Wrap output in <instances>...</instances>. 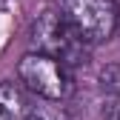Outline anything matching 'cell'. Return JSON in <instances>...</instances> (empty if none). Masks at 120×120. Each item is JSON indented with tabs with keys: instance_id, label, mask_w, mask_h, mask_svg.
<instances>
[{
	"instance_id": "277c9868",
	"label": "cell",
	"mask_w": 120,
	"mask_h": 120,
	"mask_svg": "<svg viewBox=\"0 0 120 120\" xmlns=\"http://www.w3.org/2000/svg\"><path fill=\"white\" fill-rule=\"evenodd\" d=\"M29 100L20 83H0V120H26Z\"/></svg>"
},
{
	"instance_id": "3957f363",
	"label": "cell",
	"mask_w": 120,
	"mask_h": 120,
	"mask_svg": "<svg viewBox=\"0 0 120 120\" xmlns=\"http://www.w3.org/2000/svg\"><path fill=\"white\" fill-rule=\"evenodd\" d=\"M60 14L89 46L109 40L120 23L117 0H60Z\"/></svg>"
},
{
	"instance_id": "5b68a950",
	"label": "cell",
	"mask_w": 120,
	"mask_h": 120,
	"mask_svg": "<svg viewBox=\"0 0 120 120\" xmlns=\"http://www.w3.org/2000/svg\"><path fill=\"white\" fill-rule=\"evenodd\" d=\"M26 120H69V112L63 103H52V100H40L37 106L29 109Z\"/></svg>"
},
{
	"instance_id": "52a82bcc",
	"label": "cell",
	"mask_w": 120,
	"mask_h": 120,
	"mask_svg": "<svg viewBox=\"0 0 120 120\" xmlns=\"http://www.w3.org/2000/svg\"><path fill=\"white\" fill-rule=\"evenodd\" d=\"M103 120H120V97L112 103L106 112H103Z\"/></svg>"
},
{
	"instance_id": "7a4b0ae2",
	"label": "cell",
	"mask_w": 120,
	"mask_h": 120,
	"mask_svg": "<svg viewBox=\"0 0 120 120\" xmlns=\"http://www.w3.org/2000/svg\"><path fill=\"white\" fill-rule=\"evenodd\" d=\"M17 80L29 89L32 94L40 100H52V103H63L74 92V80H71V69L63 66L60 60L29 52L20 57L17 63Z\"/></svg>"
},
{
	"instance_id": "8992f818",
	"label": "cell",
	"mask_w": 120,
	"mask_h": 120,
	"mask_svg": "<svg viewBox=\"0 0 120 120\" xmlns=\"http://www.w3.org/2000/svg\"><path fill=\"white\" fill-rule=\"evenodd\" d=\"M100 80H103V86H106L109 92L120 94V66H106L103 74H100Z\"/></svg>"
},
{
	"instance_id": "6da1fadb",
	"label": "cell",
	"mask_w": 120,
	"mask_h": 120,
	"mask_svg": "<svg viewBox=\"0 0 120 120\" xmlns=\"http://www.w3.org/2000/svg\"><path fill=\"white\" fill-rule=\"evenodd\" d=\"M32 52L60 60L63 66H80L89 57V43L80 40V34L69 26V20L60 11H43L32 23Z\"/></svg>"
}]
</instances>
